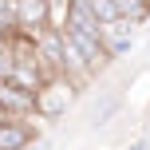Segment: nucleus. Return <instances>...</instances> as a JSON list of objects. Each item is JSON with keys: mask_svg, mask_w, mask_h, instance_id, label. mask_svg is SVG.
<instances>
[{"mask_svg": "<svg viewBox=\"0 0 150 150\" xmlns=\"http://www.w3.org/2000/svg\"><path fill=\"white\" fill-rule=\"evenodd\" d=\"M75 95H79V91H75L71 83L63 79V75H52V79H44V83H40V91H36V119H47V122L63 119Z\"/></svg>", "mask_w": 150, "mask_h": 150, "instance_id": "f257e3e1", "label": "nucleus"}, {"mask_svg": "<svg viewBox=\"0 0 150 150\" xmlns=\"http://www.w3.org/2000/svg\"><path fill=\"white\" fill-rule=\"evenodd\" d=\"M99 40H103V47H107V55H111V59H122V55L134 52L138 28H134V24H127V20H111V24H103V28H99Z\"/></svg>", "mask_w": 150, "mask_h": 150, "instance_id": "f03ea898", "label": "nucleus"}, {"mask_svg": "<svg viewBox=\"0 0 150 150\" xmlns=\"http://www.w3.org/2000/svg\"><path fill=\"white\" fill-rule=\"evenodd\" d=\"M52 24V0H16V28L20 32H40Z\"/></svg>", "mask_w": 150, "mask_h": 150, "instance_id": "7ed1b4c3", "label": "nucleus"}, {"mask_svg": "<svg viewBox=\"0 0 150 150\" xmlns=\"http://www.w3.org/2000/svg\"><path fill=\"white\" fill-rule=\"evenodd\" d=\"M32 142H40V134L28 119H0V150H28Z\"/></svg>", "mask_w": 150, "mask_h": 150, "instance_id": "20e7f679", "label": "nucleus"}, {"mask_svg": "<svg viewBox=\"0 0 150 150\" xmlns=\"http://www.w3.org/2000/svg\"><path fill=\"white\" fill-rule=\"evenodd\" d=\"M55 28H71V32H99V20H95V12H91V4L87 0H67L63 4V12H59V24Z\"/></svg>", "mask_w": 150, "mask_h": 150, "instance_id": "39448f33", "label": "nucleus"}, {"mask_svg": "<svg viewBox=\"0 0 150 150\" xmlns=\"http://www.w3.org/2000/svg\"><path fill=\"white\" fill-rule=\"evenodd\" d=\"M115 12H119V20L142 28V24L150 20V0H115Z\"/></svg>", "mask_w": 150, "mask_h": 150, "instance_id": "423d86ee", "label": "nucleus"}, {"mask_svg": "<svg viewBox=\"0 0 150 150\" xmlns=\"http://www.w3.org/2000/svg\"><path fill=\"white\" fill-rule=\"evenodd\" d=\"M119 111H122V95H107L103 103L91 111V127H107V122H111Z\"/></svg>", "mask_w": 150, "mask_h": 150, "instance_id": "0eeeda50", "label": "nucleus"}, {"mask_svg": "<svg viewBox=\"0 0 150 150\" xmlns=\"http://www.w3.org/2000/svg\"><path fill=\"white\" fill-rule=\"evenodd\" d=\"M87 4H91V12H95L99 28H103V24H111V20H119V12H115V0H87Z\"/></svg>", "mask_w": 150, "mask_h": 150, "instance_id": "6e6552de", "label": "nucleus"}, {"mask_svg": "<svg viewBox=\"0 0 150 150\" xmlns=\"http://www.w3.org/2000/svg\"><path fill=\"white\" fill-rule=\"evenodd\" d=\"M119 150H150L146 138H134V142H127V146H119Z\"/></svg>", "mask_w": 150, "mask_h": 150, "instance_id": "1a4fd4ad", "label": "nucleus"}, {"mask_svg": "<svg viewBox=\"0 0 150 150\" xmlns=\"http://www.w3.org/2000/svg\"><path fill=\"white\" fill-rule=\"evenodd\" d=\"M28 150H52V146H47V142H44V138H40V142H32Z\"/></svg>", "mask_w": 150, "mask_h": 150, "instance_id": "9d476101", "label": "nucleus"}]
</instances>
